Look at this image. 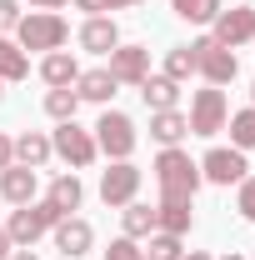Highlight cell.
Listing matches in <instances>:
<instances>
[{
  "mask_svg": "<svg viewBox=\"0 0 255 260\" xmlns=\"http://www.w3.org/2000/svg\"><path fill=\"white\" fill-rule=\"evenodd\" d=\"M135 90H140V100H145L150 110H175V100H180V85H175L170 75H145Z\"/></svg>",
  "mask_w": 255,
  "mask_h": 260,
  "instance_id": "18",
  "label": "cell"
},
{
  "mask_svg": "<svg viewBox=\"0 0 255 260\" xmlns=\"http://www.w3.org/2000/svg\"><path fill=\"white\" fill-rule=\"evenodd\" d=\"M180 260H210V255H205V250H185Z\"/></svg>",
  "mask_w": 255,
  "mask_h": 260,
  "instance_id": "37",
  "label": "cell"
},
{
  "mask_svg": "<svg viewBox=\"0 0 255 260\" xmlns=\"http://www.w3.org/2000/svg\"><path fill=\"white\" fill-rule=\"evenodd\" d=\"M130 5H140V0H105V10H130Z\"/></svg>",
  "mask_w": 255,
  "mask_h": 260,
  "instance_id": "34",
  "label": "cell"
},
{
  "mask_svg": "<svg viewBox=\"0 0 255 260\" xmlns=\"http://www.w3.org/2000/svg\"><path fill=\"white\" fill-rule=\"evenodd\" d=\"M40 80H45L50 90H65V85L80 80V60H75L70 50H50V55L40 60Z\"/></svg>",
  "mask_w": 255,
  "mask_h": 260,
  "instance_id": "15",
  "label": "cell"
},
{
  "mask_svg": "<svg viewBox=\"0 0 255 260\" xmlns=\"http://www.w3.org/2000/svg\"><path fill=\"white\" fill-rule=\"evenodd\" d=\"M210 25H215V40L235 50V45L255 40V10H250V5H230V10H220V15L210 20Z\"/></svg>",
  "mask_w": 255,
  "mask_h": 260,
  "instance_id": "11",
  "label": "cell"
},
{
  "mask_svg": "<svg viewBox=\"0 0 255 260\" xmlns=\"http://www.w3.org/2000/svg\"><path fill=\"white\" fill-rule=\"evenodd\" d=\"M250 95H255V85H250Z\"/></svg>",
  "mask_w": 255,
  "mask_h": 260,
  "instance_id": "40",
  "label": "cell"
},
{
  "mask_svg": "<svg viewBox=\"0 0 255 260\" xmlns=\"http://www.w3.org/2000/svg\"><path fill=\"white\" fill-rule=\"evenodd\" d=\"M190 55H195V75H205V85H230V80L240 75L235 50H230V45H220L215 35H200V40H190Z\"/></svg>",
  "mask_w": 255,
  "mask_h": 260,
  "instance_id": "4",
  "label": "cell"
},
{
  "mask_svg": "<svg viewBox=\"0 0 255 260\" xmlns=\"http://www.w3.org/2000/svg\"><path fill=\"white\" fill-rule=\"evenodd\" d=\"M225 125H230V145L235 150H255V105L250 110H235Z\"/></svg>",
  "mask_w": 255,
  "mask_h": 260,
  "instance_id": "26",
  "label": "cell"
},
{
  "mask_svg": "<svg viewBox=\"0 0 255 260\" xmlns=\"http://www.w3.org/2000/svg\"><path fill=\"white\" fill-rule=\"evenodd\" d=\"M170 10H175L180 20H190V25H210L225 5H220V0H170Z\"/></svg>",
  "mask_w": 255,
  "mask_h": 260,
  "instance_id": "24",
  "label": "cell"
},
{
  "mask_svg": "<svg viewBox=\"0 0 255 260\" xmlns=\"http://www.w3.org/2000/svg\"><path fill=\"white\" fill-rule=\"evenodd\" d=\"M90 135H95V150L105 160H130V155H135V140H140V135H135V120H130L125 110H105Z\"/></svg>",
  "mask_w": 255,
  "mask_h": 260,
  "instance_id": "5",
  "label": "cell"
},
{
  "mask_svg": "<svg viewBox=\"0 0 255 260\" xmlns=\"http://www.w3.org/2000/svg\"><path fill=\"white\" fill-rule=\"evenodd\" d=\"M65 40H70V25H65V15L55 10H30V15H20V25H15V45L20 50H60Z\"/></svg>",
  "mask_w": 255,
  "mask_h": 260,
  "instance_id": "2",
  "label": "cell"
},
{
  "mask_svg": "<svg viewBox=\"0 0 255 260\" xmlns=\"http://www.w3.org/2000/svg\"><path fill=\"white\" fill-rule=\"evenodd\" d=\"M150 245H145V260H180L185 255V245H180V235H165V230H155V235H145Z\"/></svg>",
  "mask_w": 255,
  "mask_h": 260,
  "instance_id": "28",
  "label": "cell"
},
{
  "mask_svg": "<svg viewBox=\"0 0 255 260\" xmlns=\"http://www.w3.org/2000/svg\"><path fill=\"white\" fill-rule=\"evenodd\" d=\"M15 25H20V5L15 0H0V35H10Z\"/></svg>",
  "mask_w": 255,
  "mask_h": 260,
  "instance_id": "31",
  "label": "cell"
},
{
  "mask_svg": "<svg viewBox=\"0 0 255 260\" xmlns=\"http://www.w3.org/2000/svg\"><path fill=\"white\" fill-rule=\"evenodd\" d=\"M65 215L50 205V200H30V205H20L10 220H5V235H10V245H20V250H30L35 240L45 235V230H55Z\"/></svg>",
  "mask_w": 255,
  "mask_h": 260,
  "instance_id": "3",
  "label": "cell"
},
{
  "mask_svg": "<svg viewBox=\"0 0 255 260\" xmlns=\"http://www.w3.org/2000/svg\"><path fill=\"white\" fill-rule=\"evenodd\" d=\"M235 190H240V195H235V210H240L245 220H255V175H245Z\"/></svg>",
  "mask_w": 255,
  "mask_h": 260,
  "instance_id": "30",
  "label": "cell"
},
{
  "mask_svg": "<svg viewBox=\"0 0 255 260\" xmlns=\"http://www.w3.org/2000/svg\"><path fill=\"white\" fill-rule=\"evenodd\" d=\"M190 135H220L225 120H230V105H225V90L220 85H205L190 95Z\"/></svg>",
  "mask_w": 255,
  "mask_h": 260,
  "instance_id": "7",
  "label": "cell"
},
{
  "mask_svg": "<svg viewBox=\"0 0 255 260\" xmlns=\"http://www.w3.org/2000/svg\"><path fill=\"white\" fill-rule=\"evenodd\" d=\"M140 195V165L110 160V170H100V200L105 205H130Z\"/></svg>",
  "mask_w": 255,
  "mask_h": 260,
  "instance_id": "9",
  "label": "cell"
},
{
  "mask_svg": "<svg viewBox=\"0 0 255 260\" xmlns=\"http://www.w3.org/2000/svg\"><path fill=\"white\" fill-rule=\"evenodd\" d=\"M45 200H50L60 215L80 210V200H85V185H80V175H75V170H70V175H55V180H50V190H45Z\"/></svg>",
  "mask_w": 255,
  "mask_h": 260,
  "instance_id": "19",
  "label": "cell"
},
{
  "mask_svg": "<svg viewBox=\"0 0 255 260\" xmlns=\"http://www.w3.org/2000/svg\"><path fill=\"white\" fill-rule=\"evenodd\" d=\"M5 165H15V140H10V135H0V170H5Z\"/></svg>",
  "mask_w": 255,
  "mask_h": 260,
  "instance_id": "32",
  "label": "cell"
},
{
  "mask_svg": "<svg viewBox=\"0 0 255 260\" xmlns=\"http://www.w3.org/2000/svg\"><path fill=\"white\" fill-rule=\"evenodd\" d=\"M220 260H245V255H235V250H230V255H220Z\"/></svg>",
  "mask_w": 255,
  "mask_h": 260,
  "instance_id": "38",
  "label": "cell"
},
{
  "mask_svg": "<svg viewBox=\"0 0 255 260\" xmlns=\"http://www.w3.org/2000/svg\"><path fill=\"white\" fill-rule=\"evenodd\" d=\"M160 75H170L175 85H180V80H190V75H195V55H190V45H175V50H165V70H160Z\"/></svg>",
  "mask_w": 255,
  "mask_h": 260,
  "instance_id": "27",
  "label": "cell"
},
{
  "mask_svg": "<svg viewBox=\"0 0 255 260\" xmlns=\"http://www.w3.org/2000/svg\"><path fill=\"white\" fill-rule=\"evenodd\" d=\"M50 155H55V150H50V135H40V130L15 135V165H30V170H40Z\"/></svg>",
  "mask_w": 255,
  "mask_h": 260,
  "instance_id": "21",
  "label": "cell"
},
{
  "mask_svg": "<svg viewBox=\"0 0 255 260\" xmlns=\"http://www.w3.org/2000/svg\"><path fill=\"white\" fill-rule=\"evenodd\" d=\"M120 85H115V75L105 70V65H95V70H80V80H75V95L90 100V105H110V95H115Z\"/></svg>",
  "mask_w": 255,
  "mask_h": 260,
  "instance_id": "16",
  "label": "cell"
},
{
  "mask_svg": "<svg viewBox=\"0 0 255 260\" xmlns=\"http://www.w3.org/2000/svg\"><path fill=\"white\" fill-rule=\"evenodd\" d=\"M0 260H10V235H5V225H0Z\"/></svg>",
  "mask_w": 255,
  "mask_h": 260,
  "instance_id": "35",
  "label": "cell"
},
{
  "mask_svg": "<svg viewBox=\"0 0 255 260\" xmlns=\"http://www.w3.org/2000/svg\"><path fill=\"white\" fill-rule=\"evenodd\" d=\"M50 235H55V250H60L65 260H80L90 245H95V230H90V220H80V215H65Z\"/></svg>",
  "mask_w": 255,
  "mask_h": 260,
  "instance_id": "12",
  "label": "cell"
},
{
  "mask_svg": "<svg viewBox=\"0 0 255 260\" xmlns=\"http://www.w3.org/2000/svg\"><path fill=\"white\" fill-rule=\"evenodd\" d=\"M35 185H40V180H35L30 165H5V170H0V195H5L10 205H30Z\"/></svg>",
  "mask_w": 255,
  "mask_h": 260,
  "instance_id": "14",
  "label": "cell"
},
{
  "mask_svg": "<svg viewBox=\"0 0 255 260\" xmlns=\"http://www.w3.org/2000/svg\"><path fill=\"white\" fill-rule=\"evenodd\" d=\"M30 75V55L10 40V35H0V85L5 80H25Z\"/></svg>",
  "mask_w": 255,
  "mask_h": 260,
  "instance_id": "23",
  "label": "cell"
},
{
  "mask_svg": "<svg viewBox=\"0 0 255 260\" xmlns=\"http://www.w3.org/2000/svg\"><path fill=\"white\" fill-rule=\"evenodd\" d=\"M120 45V25L110 20V15H90L85 25H80V50H90V55H110Z\"/></svg>",
  "mask_w": 255,
  "mask_h": 260,
  "instance_id": "13",
  "label": "cell"
},
{
  "mask_svg": "<svg viewBox=\"0 0 255 260\" xmlns=\"http://www.w3.org/2000/svg\"><path fill=\"white\" fill-rule=\"evenodd\" d=\"M0 100H5V85H0Z\"/></svg>",
  "mask_w": 255,
  "mask_h": 260,
  "instance_id": "39",
  "label": "cell"
},
{
  "mask_svg": "<svg viewBox=\"0 0 255 260\" xmlns=\"http://www.w3.org/2000/svg\"><path fill=\"white\" fill-rule=\"evenodd\" d=\"M150 170H155L160 200H195V190H200V160H190L180 145H165Z\"/></svg>",
  "mask_w": 255,
  "mask_h": 260,
  "instance_id": "1",
  "label": "cell"
},
{
  "mask_svg": "<svg viewBox=\"0 0 255 260\" xmlns=\"http://www.w3.org/2000/svg\"><path fill=\"white\" fill-rule=\"evenodd\" d=\"M195 225V210H190V200H160L155 205V230H165V235H190Z\"/></svg>",
  "mask_w": 255,
  "mask_h": 260,
  "instance_id": "17",
  "label": "cell"
},
{
  "mask_svg": "<svg viewBox=\"0 0 255 260\" xmlns=\"http://www.w3.org/2000/svg\"><path fill=\"white\" fill-rule=\"evenodd\" d=\"M30 5H35V10H60L65 0H30Z\"/></svg>",
  "mask_w": 255,
  "mask_h": 260,
  "instance_id": "33",
  "label": "cell"
},
{
  "mask_svg": "<svg viewBox=\"0 0 255 260\" xmlns=\"http://www.w3.org/2000/svg\"><path fill=\"white\" fill-rule=\"evenodd\" d=\"M120 220H125V235H130V240H145V235H155V205L130 200V205H120Z\"/></svg>",
  "mask_w": 255,
  "mask_h": 260,
  "instance_id": "22",
  "label": "cell"
},
{
  "mask_svg": "<svg viewBox=\"0 0 255 260\" xmlns=\"http://www.w3.org/2000/svg\"><path fill=\"white\" fill-rule=\"evenodd\" d=\"M250 175V160H245V150H225V145H215V150H205V160H200V180H210V185H240Z\"/></svg>",
  "mask_w": 255,
  "mask_h": 260,
  "instance_id": "8",
  "label": "cell"
},
{
  "mask_svg": "<svg viewBox=\"0 0 255 260\" xmlns=\"http://www.w3.org/2000/svg\"><path fill=\"white\" fill-rule=\"evenodd\" d=\"M50 150H55L70 170H85V165H95V155H100V150H95V135H90L85 125H75V120H60V125H55Z\"/></svg>",
  "mask_w": 255,
  "mask_h": 260,
  "instance_id": "6",
  "label": "cell"
},
{
  "mask_svg": "<svg viewBox=\"0 0 255 260\" xmlns=\"http://www.w3.org/2000/svg\"><path fill=\"white\" fill-rule=\"evenodd\" d=\"M105 70L115 75V85H140V80L150 75V50H145V45H115Z\"/></svg>",
  "mask_w": 255,
  "mask_h": 260,
  "instance_id": "10",
  "label": "cell"
},
{
  "mask_svg": "<svg viewBox=\"0 0 255 260\" xmlns=\"http://www.w3.org/2000/svg\"><path fill=\"white\" fill-rule=\"evenodd\" d=\"M75 110H80V95H75V85H65V90H45V115L60 125V120H75Z\"/></svg>",
  "mask_w": 255,
  "mask_h": 260,
  "instance_id": "25",
  "label": "cell"
},
{
  "mask_svg": "<svg viewBox=\"0 0 255 260\" xmlns=\"http://www.w3.org/2000/svg\"><path fill=\"white\" fill-rule=\"evenodd\" d=\"M105 260H145V250H140V240H130V235H120V240H110V250H105Z\"/></svg>",
  "mask_w": 255,
  "mask_h": 260,
  "instance_id": "29",
  "label": "cell"
},
{
  "mask_svg": "<svg viewBox=\"0 0 255 260\" xmlns=\"http://www.w3.org/2000/svg\"><path fill=\"white\" fill-rule=\"evenodd\" d=\"M10 260H40V255H30V250H10Z\"/></svg>",
  "mask_w": 255,
  "mask_h": 260,
  "instance_id": "36",
  "label": "cell"
},
{
  "mask_svg": "<svg viewBox=\"0 0 255 260\" xmlns=\"http://www.w3.org/2000/svg\"><path fill=\"white\" fill-rule=\"evenodd\" d=\"M150 135H155L160 145H180L190 135V120L180 110H150Z\"/></svg>",
  "mask_w": 255,
  "mask_h": 260,
  "instance_id": "20",
  "label": "cell"
}]
</instances>
